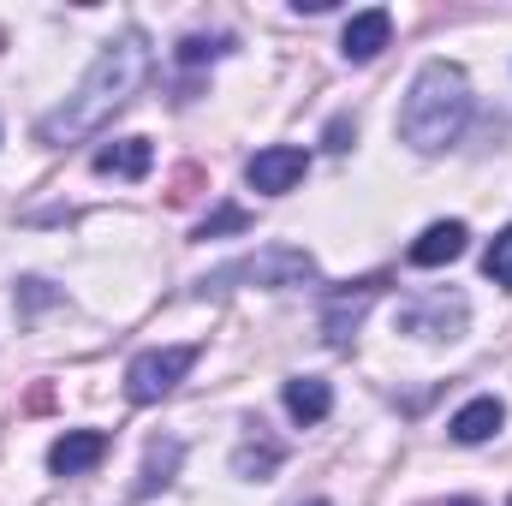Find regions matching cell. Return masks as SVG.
Wrapping results in <instances>:
<instances>
[{
	"label": "cell",
	"mask_w": 512,
	"mask_h": 506,
	"mask_svg": "<svg viewBox=\"0 0 512 506\" xmlns=\"http://www.w3.org/2000/svg\"><path fill=\"white\" fill-rule=\"evenodd\" d=\"M143 78H149V36H143V30H120L114 42H102V54H96L90 72L78 78V90H72L54 114H42L36 137H42L48 149H66V143L102 131L120 108H131V96L143 90Z\"/></svg>",
	"instance_id": "1"
},
{
	"label": "cell",
	"mask_w": 512,
	"mask_h": 506,
	"mask_svg": "<svg viewBox=\"0 0 512 506\" xmlns=\"http://www.w3.org/2000/svg\"><path fill=\"white\" fill-rule=\"evenodd\" d=\"M471 120V78L465 66L453 60H429L417 66L405 102H399V137L417 149V155H441L459 143V131Z\"/></svg>",
	"instance_id": "2"
},
{
	"label": "cell",
	"mask_w": 512,
	"mask_h": 506,
	"mask_svg": "<svg viewBox=\"0 0 512 506\" xmlns=\"http://www.w3.org/2000/svg\"><path fill=\"white\" fill-rule=\"evenodd\" d=\"M316 280V256L298 251V245H262L256 256H239L215 274L197 280V292H233V286H262V292H280V286H310Z\"/></svg>",
	"instance_id": "3"
},
{
	"label": "cell",
	"mask_w": 512,
	"mask_h": 506,
	"mask_svg": "<svg viewBox=\"0 0 512 506\" xmlns=\"http://www.w3.org/2000/svg\"><path fill=\"white\" fill-rule=\"evenodd\" d=\"M191 364H197V346H155V352H137L131 370H126V399L131 405L167 399L179 381L191 376Z\"/></svg>",
	"instance_id": "4"
},
{
	"label": "cell",
	"mask_w": 512,
	"mask_h": 506,
	"mask_svg": "<svg viewBox=\"0 0 512 506\" xmlns=\"http://www.w3.org/2000/svg\"><path fill=\"white\" fill-rule=\"evenodd\" d=\"M465 322H471L465 292H423V298L399 304V334H411V340H459Z\"/></svg>",
	"instance_id": "5"
},
{
	"label": "cell",
	"mask_w": 512,
	"mask_h": 506,
	"mask_svg": "<svg viewBox=\"0 0 512 506\" xmlns=\"http://www.w3.org/2000/svg\"><path fill=\"white\" fill-rule=\"evenodd\" d=\"M376 292H382V274H376V280H352V286L328 292V304H322V340H328L334 352H352V334H358L364 310L376 304Z\"/></svg>",
	"instance_id": "6"
},
{
	"label": "cell",
	"mask_w": 512,
	"mask_h": 506,
	"mask_svg": "<svg viewBox=\"0 0 512 506\" xmlns=\"http://www.w3.org/2000/svg\"><path fill=\"white\" fill-rule=\"evenodd\" d=\"M304 173H310V155L298 143H268V149H256L245 161V185L262 191V197H286Z\"/></svg>",
	"instance_id": "7"
},
{
	"label": "cell",
	"mask_w": 512,
	"mask_h": 506,
	"mask_svg": "<svg viewBox=\"0 0 512 506\" xmlns=\"http://www.w3.org/2000/svg\"><path fill=\"white\" fill-rule=\"evenodd\" d=\"M108 459V435L102 429H66L54 447H48V471L54 477H84Z\"/></svg>",
	"instance_id": "8"
},
{
	"label": "cell",
	"mask_w": 512,
	"mask_h": 506,
	"mask_svg": "<svg viewBox=\"0 0 512 506\" xmlns=\"http://www.w3.org/2000/svg\"><path fill=\"white\" fill-rule=\"evenodd\" d=\"M465 245H471V227H465V221H435V227H423V233L411 239L405 262H411V268H447V262L465 256Z\"/></svg>",
	"instance_id": "9"
},
{
	"label": "cell",
	"mask_w": 512,
	"mask_h": 506,
	"mask_svg": "<svg viewBox=\"0 0 512 506\" xmlns=\"http://www.w3.org/2000/svg\"><path fill=\"white\" fill-rule=\"evenodd\" d=\"M501 423H507V405H501L495 393H477L471 405H459V411H453V423H447V429H453V441H459V447H483V441H495V435H501Z\"/></svg>",
	"instance_id": "10"
},
{
	"label": "cell",
	"mask_w": 512,
	"mask_h": 506,
	"mask_svg": "<svg viewBox=\"0 0 512 506\" xmlns=\"http://www.w3.org/2000/svg\"><path fill=\"white\" fill-rule=\"evenodd\" d=\"M90 167H96L102 179H143V173L155 167V143H149V137H114V143H102V149L90 155Z\"/></svg>",
	"instance_id": "11"
},
{
	"label": "cell",
	"mask_w": 512,
	"mask_h": 506,
	"mask_svg": "<svg viewBox=\"0 0 512 506\" xmlns=\"http://www.w3.org/2000/svg\"><path fill=\"white\" fill-rule=\"evenodd\" d=\"M387 36H393V12L387 6H370V12H352V24H346V36H340V54L346 60H376L387 48Z\"/></svg>",
	"instance_id": "12"
},
{
	"label": "cell",
	"mask_w": 512,
	"mask_h": 506,
	"mask_svg": "<svg viewBox=\"0 0 512 506\" xmlns=\"http://www.w3.org/2000/svg\"><path fill=\"white\" fill-rule=\"evenodd\" d=\"M280 405H286L292 423L310 429V423H322V417L334 411V387H328L322 376H292L286 387H280Z\"/></svg>",
	"instance_id": "13"
},
{
	"label": "cell",
	"mask_w": 512,
	"mask_h": 506,
	"mask_svg": "<svg viewBox=\"0 0 512 506\" xmlns=\"http://www.w3.org/2000/svg\"><path fill=\"white\" fill-rule=\"evenodd\" d=\"M179 459H185V447L167 435V441H149V453H143V477H137V501H149L155 489H167L173 483V471H179Z\"/></svg>",
	"instance_id": "14"
},
{
	"label": "cell",
	"mask_w": 512,
	"mask_h": 506,
	"mask_svg": "<svg viewBox=\"0 0 512 506\" xmlns=\"http://www.w3.org/2000/svg\"><path fill=\"white\" fill-rule=\"evenodd\" d=\"M280 459H286V447L280 441H239L233 447V477H245V483H268L274 471H280Z\"/></svg>",
	"instance_id": "15"
},
{
	"label": "cell",
	"mask_w": 512,
	"mask_h": 506,
	"mask_svg": "<svg viewBox=\"0 0 512 506\" xmlns=\"http://www.w3.org/2000/svg\"><path fill=\"white\" fill-rule=\"evenodd\" d=\"M173 54H179V66H185V72H197V66H209V60L233 54V36H185Z\"/></svg>",
	"instance_id": "16"
},
{
	"label": "cell",
	"mask_w": 512,
	"mask_h": 506,
	"mask_svg": "<svg viewBox=\"0 0 512 506\" xmlns=\"http://www.w3.org/2000/svg\"><path fill=\"white\" fill-rule=\"evenodd\" d=\"M221 233H251V209H239V203H221L191 239H221Z\"/></svg>",
	"instance_id": "17"
},
{
	"label": "cell",
	"mask_w": 512,
	"mask_h": 506,
	"mask_svg": "<svg viewBox=\"0 0 512 506\" xmlns=\"http://www.w3.org/2000/svg\"><path fill=\"white\" fill-rule=\"evenodd\" d=\"M483 274H489L495 286H507V292H512V227H501V233H495V245L483 251Z\"/></svg>",
	"instance_id": "18"
},
{
	"label": "cell",
	"mask_w": 512,
	"mask_h": 506,
	"mask_svg": "<svg viewBox=\"0 0 512 506\" xmlns=\"http://www.w3.org/2000/svg\"><path fill=\"white\" fill-rule=\"evenodd\" d=\"M18 298H24V310H42V304H54L60 292H54L48 280H24V286H18Z\"/></svg>",
	"instance_id": "19"
},
{
	"label": "cell",
	"mask_w": 512,
	"mask_h": 506,
	"mask_svg": "<svg viewBox=\"0 0 512 506\" xmlns=\"http://www.w3.org/2000/svg\"><path fill=\"white\" fill-rule=\"evenodd\" d=\"M352 137H358V126H352V114L328 120V149H352Z\"/></svg>",
	"instance_id": "20"
},
{
	"label": "cell",
	"mask_w": 512,
	"mask_h": 506,
	"mask_svg": "<svg viewBox=\"0 0 512 506\" xmlns=\"http://www.w3.org/2000/svg\"><path fill=\"white\" fill-rule=\"evenodd\" d=\"M453 506H477V501H453Z\"/></svg>",
	"instance_id": "21"
},
{
	"label": "cell",
	"mask_w": 512,
	"mask_h": 506,
	"mask_svg": "<svg viewBox=\"0 0 512 506\" xmlns=\"http://www.w3.org/2000/svg\"><path fill=\"white\" fill-rule=\"evenodd\" d=\"M304 506H328V501H304Z\"/></svg>",
	"instance_id": "22"
},
{
	"label": "cell",
	"mask_w": 512,
	"mask_h": 506,
	"mask_svg": "<svg viewBox=\"0 0 512 506\" xmlns=\"http://www.w3.org/2000/svg\"><path fill=\"white\" fill-rule=\"evenodd\" d=\"M507 506H512V501H507Z\"/></svg>",
	"instance_id": "23"
}]
</instances>
